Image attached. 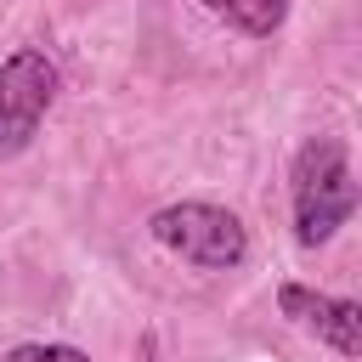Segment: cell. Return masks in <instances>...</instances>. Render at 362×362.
<instances>
[{"label": "cell", "instance_id": "obj_1", "mask_svg": "<svg viewBox=\"0 0 362 362\" xmlns=\"http://www.w3.org/2000/svg\"><path fill=\"white\" fill-rule=\"evenodd\" d=\"M288 192H294V238H300L305 249L328 243V238L351 221V209H356V181H351L345 141H339V136H311V141L294 153Z\"/></svg>", "mask_w": 362, "mask_h": 362}, {"label": "cell", "instance_id": "obj_3", "mask_svg": "<svg viewBox=\"0 0 362 362\" xmlns=\"http://www.w3.org/2000/svg\"><path fill=\"white\" fill-rule=\"evenodd\" d=\"M57 85H62V74L40 45H23L0 62V158H17L34 141L40 119L57 102Z\"/></svg>", "mask_w": 362, "mask_h": 362}, {"label": "cell", "instance_id": "obj_6", "mask_svg": "<svg viewBox=\"0 0 362 362\" xmlns=\"http://www.w3.org/2000/svg\"><path fill=\"white\" fill-rule=\"evenodd\" d=\"M6 362H90L79 345H11Z\"/></svg>", "mask_w": 362, "mask_h": 362}, {"label": "cell", "instance_id": "obj_5", "mask_svg": "<svg viewBox=\"0 0 362 362\" xmlns=\"http://www.w3.org/2000/svg\"><path fill=\"white\" fill-rule=\"evenodd\" d=\"M204 11H215V17H221V23H232L238 34L266 40V34H277V28H283L288 0H204Z\"/></svg>", "mask_w": 362, "mask_h": 362}, {"label": "cell", "instance_id": "obj_2", "mask_svg": "<svg viewBox=\"0 0 362 362\" xmlns=\"http://www.w3.org/2000/svg\"><path fill=\"white\" fill-rule=\"evenodd\" d=\"M147 232L170 249V255H181V260H192V266H204V272H232L243 255H249V232H243V221L232 215V209H221V204H164L153 221H147Z\"/></svg>", "mask_w": 362, "mask_h": 362}, {"label": "cell", "instance_id": "obj_4", "mask_svg": "<svg viewBox=\"0 0 362 362\" xmlns=\"http://www.w3.org/2000/svg\"><path fill=\"white\" fill-rule=\"evenodd\" d=\"M277 305H283V317H294L300 328H311L339 356H356L362 351V305L356 300H334V294H317L305 283H283L277 288Z\"/></svg>", "mask_w": 362, "mask_h": 362}]
</instances>
